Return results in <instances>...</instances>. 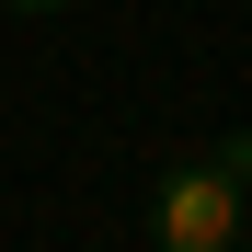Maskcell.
<instances>
[{
	"label": "cell",
	"instance_id": "1",
	"mask_svg": "<svg viewBox=\"0 0 252 252\" xmlns=\"http://www.w3.org/2000/svg\"><path fill=\"white\" fill-rule=\"evenodd\" d=\"M241 241V184L218 160H172L149 184V252H229Z\"/></svg>",
	"mask_w": 252,
	"mask_h": 252
},
{
	"label": "cell",
	"instance_id": "3",
	"mask_svg": "<svg viewBox=\"0 0 252 252\" xmlns=\"http://www.w3.org/2000/svg\"><path fill=\"white\" fill-rule=\"evenodd\" d=\"M12 12H34V23H46V12H69V0H12Z\"/></svg>",
	"mask_w": 252,
	"mask_h": 252
},
{
	"label": "cell",
	"instance_id": "2",
	"mask_svg": "<svg viewBox=\"0 0 252 252\" xmlns=\"http://www.w3.org/2000/svg\"><path fill=\"white\" fill-rule=\"evenodd\" d=\"M206 160H218L229 184H252V138H218V149H206Z\"/></svg>",
	"mask_w": 252,
	"mask_h": 252
}]
</instances>
